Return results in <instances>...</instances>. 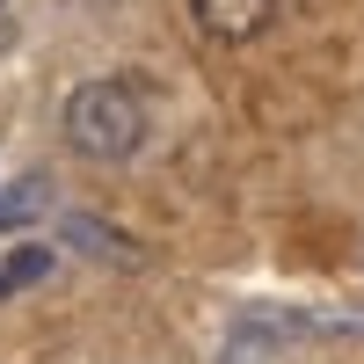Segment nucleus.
Masks as SVG:
<instances>
[{
	"label": "nucleus",
	"mask_w": 364,
	"mask_h": 364,
	"mask_svg": "<svg viewBox=\"0 0 364 364\" xmlns=\"http://www.w3.org/2000/svg\"><path fill=\"white\" fill-rule=\"evenodd\" d=\"M58 240H73L80 255L117 262V269H139V262H146V248H132V233H124V226H109V219H95V211H66Z\"/></svg>",
	"instance_id": "nucleus-2"
},
{
	"label": "nucleus",
	"mask_w": 364,
	"mask_h": 364,
	"mask_svg": "<svg viewBox=\"0 0 364 364\" xmlns=\"http://www.w3.org/2000/svg\"><path fill=\"white\" fill-rule=\"evenodd\" d=\"M44 269H51V248H44V240H22V248L0 262V299H8V291H22V284H37Z\"/></svg>",
	"instance_id": "nucleus-5"
},
{
	"label": "nucleus",
	"mask_w": 364,
	"mask_h": 364,
	"mask_svg": "<svg viewBox=\"0 0 364 364\" xmlns=\"http://www.w3.org/2000/svg\"><path fill=\"white\" fill-rule=\"evenodd\" d=\"M44 204H51V182H44V175L8 182V190H0V233H15V226H29V219H44Z\"/></svg>",
	"instance_id": "nucleus-4"
},
{
	"label": "nucleus",
	"mask_w": 364,
	"mask_h": 364,
	"mask_svg": "<svg viewBox=\"0 0 364 364\" xmlns=\"http://www.w3.org/2000/svg\"><path fill=\"white\" fill-rule=\"evenodd\" d=\"M190 8L204 22V37H219V44H248L277 22V0H190Z\"/></svg>",
	"instance_id": "nucleus-3"
},
{
	"label": "nucleus",
	"mask_w": 364,
	"mask_h": 364,
	"mask_svg": "<svg viewBox=\"0 0 364 364\" xmlns=\"http://www.w3.org/2000/svg\"><path fill=\"white\" fill-rule=\"evenodd\" d=\"M0 8H8V0H0Z\"/></svg>",
	"instance_id": "nucleus-6"
},
{
	"label": "nucleus",
	"mask_w": 364,
	"mask_h": 364,
	"mask_svg": "<svg viewBox=\"0 0 364 364\" xmlns=\"http://www.w3.org/2000/svg\"><path fill=\"white\" fill-rule=\"evenodd\" d=\"M66 146L80 161H132L146 146V102L124 80H80L66 95Z\"/></svg>",
	"instance_id": "nucleus-1"
}]
</instances>
